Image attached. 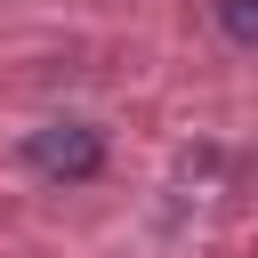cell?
Masks as SVG:
<instances>
[{"label":"cell","instance_id":"1","mask_svg":"<svg viewBox=\"0 0 258 258\" xmlns=\"http://www.w3.org/2000/svg\"><path fill=\"white\" fill-rule=\"evenodd\" d=\"M24 169L48 177V185H89L105 169V129L97 121H48L24 137Z\"/></svg>","mask_w":258,"mask_h":258},{"label":"cell","instance_id":"2","mask_svg":"<svg viewBox=\"0 0 258 258\" xmlns=\"http://www.w3.org/2000/svg\"><path fill=\"white\" fill-rule=\"evenodd\" d=\"M218 32L234 48H258V0H218Z\"/></svg>","mask_w":258,"mask_h":258}]
</instances>
